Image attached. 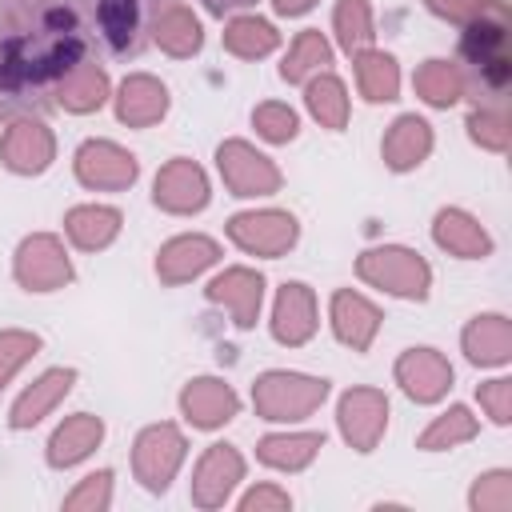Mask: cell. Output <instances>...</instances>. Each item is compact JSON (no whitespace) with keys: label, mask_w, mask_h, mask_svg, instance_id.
<instances>
[{"label":"cell","mask_w":512,"mask_h":512,"mask_svg":"<svg viewBox=\"0 0 512 512\" xmlns=\"http://www.w3.org/2000/svg\"><path fill=\"white\" fill-rule=\"evenodd\" d=\"M92 40L88 0H0V116L52 108L88 64Z\"/></svg>","instance_id":"6da1fadb"},{"label":"cell","mask_w":512,"mask_h":512,"mask_svg":"<svg viewBox=\"0 0 512 512\" xmlns=\"http://www.w3.org/2000/svg\"><path fill=\"white\" fill-rule=\"evenodd\" d=\"M320 396H324V384L300 380V376H268V380H260V388H256V404H260L268 416H296V412H308Z\"/></svg>","instance_id":"7a4b0ae2"},{"label":"cell","mask_w":512,"mask_h":512,"mask_svg":"<svg viewBox=\"0 0 512 512\" xmlns=\"http://www.w3.org/2000/svg\"><path fill=\"white\" fill-rule=\"evenodd\" d=\"M140 8H144V0H100L96 32L112 44V52L140 48Z\"/></svg>","instance_id":"3957f363"},{"label":"cell","mask_w":512,"mask_h":512,"mask_svg":"<svg viewBox=\"0 0 512 512\" xmlns=\"http://www.w3.org/2000/svg\"><path fill=\"white\" fill-rule=\"evenodd\" d=\"M180 460V436L172 428H156L140 440V452H136V472L144 476L148 488H164L172 468Z\"/></svg>","instance_id":"277c9868"},{"label":"cell","mask_w":512,"mask_h":512,"mask_svg":"<svg viewBox=\"0 0 512 512\" xmlns=\"http://www.w3.org/2000/svg\"><path fill=\"white\" fill-rule=\"evenodd\" d=\"M220 168H224L228 184H232L240 196H248V192H268V188L276 184V172H272L260 156H252L244 144L220 148Z\"/></svg>","instance_id":"5b68a950"},{"label":"cell","mask_w":512,"mask_h":512,"mask_svg":"<svg viewBox=\"0 0 512 512\" xmlns=\"http://www.w3.org/2000/svg\"><path fill=\"white\" fill-rule=\"evenodd\" d=\"M292 220L288 216H240L232 220V236L248 248H260V252H280L284 244H292Z\"/></svg>","instance_id":"8992f818"},{"label":"cell","mask_w":512,"mask_h":512,"mask_svg":"<svg viewBox=\"0 0 512 512\" xmlns=\"http://www.w3.org/2000/svg\"><path fill=\"white\" fill-rule=\"evenodd\" d=\"M20 276H24V284H32V288H52V284L68 280V264H64V256L56 252L52 240H32V244H24Z\"/></svg>","instance_id":"52a82bcc"},{"label":"cell","mask_w":512,"mask_h":512,"mask_svg":"<svg viewBox=\"0 0 512 512\" xmlns=\"http://www.w3.org/2000/svg\"><path fill=\"white\" fill-rule=\"evenodd\" d=\"M156 200L164 208H200L204 204V180L192 164H172L156 180Z\"/></svg>","instance_id":"ba28073f"},{"label":"cell","mask_w":512,"mask_h":512,"mask_svg":"<svg viewBox=\"0 0 512 512\" xmlns=\"http://www.w3.org/2000/svg\"><path fill=\"white\" fill-rule=\"evenodd\" d=\"M184 408L192 412L196 424H220V420H228L236 412V396L216 380H196L184 392Z\"/></svg>","instance_id":"9c48e42d"},{"label":"cell","mask_w":512,"mask_h":512,"mask_svg":"<svg viewBox=\"0 0 512 512\" xmlns=\"http://www.w3.org/2000/svg\"><path fill=\"white\" fill-rule=\"evenodd\" d=\"M240 476V460L236 452H228L224 444L208 452V460L200 464V480H196V500L200 504H216L224 500V492L232 488V480Z\"/></svg>","instance_id":"30bf717a"},{"label":"cell","mask_w":512,"mask_h":512,"mask_svg":"<svg viewBox=\"0 0 512 512\" xmlns=\"http://www.w3.org/2000/svg\"><path fill=\"white\" fill-rule=\"evenodd\" d=\"M80 176L88 184H128L132 180V160L108 144H88L80 152Z\"/></svg>","instance_id":"8fae6325"},{"label":"cell","mask_w":512,"mask_h":512,"mask_svg":"<svg viewBox=\"0 0 512 512\" xmlns=\"http://www.w3.org/2000/svg\"><path fill=\"white\" fill-rule=\"evenodd\" d=\"M48 152H52L48 136H44L40 128H32V124H20V128L8 136V144H4V160H8L12 168H20V172H36V168H44Z\"/></svg>","instance_id":"7c38bea8"},{"label":"cell","mask_w":512,"mask_h":512,"mask_svg":"<svg viewBox=\"0 0 512 512\" xmlns=\"http://www.w3.org/2000/svg\"><path fill=\"white\" fill-rule=\"evenodd\" d=\"M380 416H384V408H380V400H376L372 392H356V396L344 400V432H348L360 448H368V444L376 440Z\"/></svg>","instance_id":"4fadbf2b"},{"label":"cell","mask_w":512,"mask_h":512,"mask_svg":"<svg viewBox=\"0 0 512 512\" xmlns=\"http://www.w3.org/2000/svg\"><path fill=\"white\" fill-rule=\"evenodd\" d=\"M96 440H100V424H96L92 416H80V420L64 424V428L56 432V440H52V464H72V460H80Z\"/></svg>","instance_id":"5bb4252c"},{"label":"cell","mask_w":512,"mask_h":512,"mask_svg":"<svg viewBox=\"0 0 512 512\" xmlns=\"http://www.w3.org/2000/svg\"><path fill=\"white\" fill-rule=\"evenodd\" d=\"M164 112V88H156L152 80H128L124 96H120V116L132 124H144L152 116Z\"/></svg>","instance_id":"9a60e30c"},{"label":"cell","mask_w":512,"mask_h":512,"mask_svg":"<svg viewBox=\"0 0 512 512\" xmlns=\"http://www.w3.org/2000/svg\"><path fill=\"white\" fill-rule=\"evenodd\" d=\"M308 328H312V320H308V292H304L300 284H292V288H284V296H280L276 336H280V340H304Z\"/></svg>","instance_id":"2e32d148"},{"label":"cell","mask_w":512,"mask_h":512,"mask_svg":"<svg viewBox=\"0 0 512 512\" xmlns=\"http://www.w3.org/2000/svg\"><path fill=\"white\" fill-rule=\"evenodd\" d=\"M212 256H216V248H212L208 240H180V244H172V248L160 256V272H164L168 280H180V276L204 268Z\"/></svg>","instance_id":"e0dca14e"},{"label":"cell","mask_w":512,"mask_h":512,"mask_svg":"<svg viewBox=\"0 0 512 512\" xmlns=\"http://www.w3.org/2000/svg\"><path fill=\"white\" fill-rule=\"evenodd\" d=\"M212 296H216V300H232L240 324H252L256 300H260V280L248 276V272H232V276H224V280L212 284Z\"/></svg>","instance_id":"ac0fdd59"},{"label":"cell","mask_w":512,"mask_h":512,"mask_svg":"<svg viewBox=\"0 0 512 512\" xmlns=\"http://www.w3.org/2000/svg\"><path fill=\"white\" fill-rule=\"evenodd\" d=\"M68 384H72V372H52V376H44V380H40V384H36V388L16 404L12 424H20V428H24V424L40 420V412H44V408H48V404L68 388Z\"/></svg>","instance_id":"d6986e66"},{"label":"cell","mask_w":512,"mask_h":512,"mask_svg":"<svg viewBox=\"0 0 512 512\" xmlns=\"http://www.w3.org/2000/svg\"><path fill=\"white\" fill-rule=\"evenodd\" d=\"M72 236L84 244V248H96L104 244L112 232H116V212L108 208H84V212H72Z\"/></svg>","instance_id":"ffe728a7"},{"label":"cell","mask_w":512,"mask_h":512,"mask_svg":"<svg viewBox=\"0 0 512 512\" xmlns=\"http://www.w3.org/2000/svg\"><path fill=\"white\" fill-rule=\"evenodd\" d=\"M372 308L364 304V300H356V296H340L336 300V324H340V336L344 340H352V344H364L368 340V332H372Z\"/></svg>","instance_id":"44dd1931"},{"label":"cell","mask_w":512,"mask_h":512,"mask_svg":"<svg viewBox=\"0 0 512 512\" xmlns=\"http://www.w3.org/2000/svg\"><path fill=\"white\" fill-rule=\"evenodd\" d=\"M156 36H160V44H168L172 52H192V48L200 44V28H196V20L184 16V12H164V16L156 20Z\"/></svg>","instance_id":"7402d4cb"},{"label":"cell","mask_w":512,"mask_h":512,"mask_svg":"<svg viewBox=\"0 0 512 512\" xmlns=\"http://www.w3.org/2000/svg\"><path fill=\"white\" fill-rule=\"evenodd\" d=\"M100 96H104V76H100L92 64H84V68L60 88V100H64L68 108H92V104H100Z\"/></svg>","instance_id":"603a6c76"},{"label":"cell","mask_w":512,"mask_h":512,"mask_svg":"<svg viewBox=\"0 0 512 512\" xmlns=\"http://www.w3.org/2000/svg\"><path fill=\"white\" fill-rule=\"evenodd\" d=\"M316 436H292V440H264V448H260V456L268 460V464H288V468H296V464H304L312 452H316Z\"/></svg>","instance_id":"cb8c5ba5"},{"label":"cell","mask_w":512,"mask_h":512,"mask_svg":"<svg viewBox=\"0 0 512 512\" xmlns=\"http://www.w3.org/2000/svg\"><path fill=\"white\" fill-rule=\"evenodd\" d=\"M360 80H364V92H368L372 100H388L392 88H396L392 60H388V56H364V60H360Z\"/></svg>","instance_id":"d4e9b609"},{"label":"cell","mask_w":512,"mask_h":512,"mask_svg":"<svg viewBox=\"0 0 512 512\" xmlns=\"http://www.w3.org/2000/svg\"><path fill=\"white\" fill-rule=\"evenodd\" d=\"M228 44H232L236 52L252 56V52H268V48L276 44V36H272V28H268V24H260V20H240V24H232Z\"/></svg>","instance_id":"484cf974"},{"label":"cell","mask_w":512,"mask_h":512,"mask_svg":"<svg viewBox=\"0 0 512 512\" xmlns=\"http://www.w3.org/2000/svg\"><path fill=\"white\" fill-rule=\"evenodd\" d=\"M308 100H312V108H316L320 120H328L332 128L344 124V100H340V84H336V80H320V84H312Z\"/></svg>","instance_id":"4316f807"},{"label":"cell","mask_w":512,"mask_h":512,"mask_svg":"<svg viewBox=\"0 0 512 512\" xmlns=\"http://www.w3.org/2000/svg\"><path fill=\"white\" fill-rule=\"evenodd\" d=\"M328 60V48H324V40L320 36H304L300 44H296V56L284 64V76L288 80H296V76H304V68H312V64H324Z\"/></svg>","instance_id":"83f0119b"},{"label":"cell","mask_w":512,"mask_h":512,"mask_svg":"<svg viewBox=\"0 0 512 512\" xmlns=\"http://www.w3.org/2000/svg\"><path fill=\"white\" fill-rule=\"evenodd\" d=\"M340 28H344V48L360 44L368 32H364V4L360 0H344L340 4Z\"/></svg>","instance_id":"f1b7e54d"},{"label":"cell","mask_w":512,"mask_h":512,"mask_svg":"<svg viewBox=\"0 0 512 512\" xmlns=\"http://www.w3.org/2000/svg\"><path fill=\"white\" fill-rule=\"evenodd\" d=\"M32 348H36V340H28V336H0V380H4Z\"/></svg>","instance_id":"f546056e"},{"label":"cell","mask_w":512,"mask_h":512,"mask_svg":"<svg viewBox=\"0 0 512 512\" xmlns=\"http://www.w3.org/2000/svg\"><path fill=\"white\" fill-rule=\"evenodd\" d=\"M260 128H264V136H272V140H284V136H292L296 132V116L292 112H284V108H260Z\"/></svg>","instance_id":"4dcf8cb0"},{"label":"cell","mask_w":512,"mask_h":512,"mask_svg":"<svg viewBox=\"0 0 512 512\" xmlns=\"http://www.w3.org/2000/svg\"><path fill=\"white\" fill-rule=\"evenodd\" d=\"M108 500V472L100 476H88V484L68 500V508H84V504H104Z\"/></svg>","instance_id":"1f68e13d"},{"label":"cell","mask_w":512,"mask_h":512,"mask_svg":"<svg viewBox=\"0 0 512 512\" xmlns=\"http://www.w3.org/2000/svg\"><path fill=\"white\" fill-rule=\"evenodd\" d=\"M264 504H276V508H284V496H280V492H268V488H260V492H252V496L244 500V508H264Z\"/></svg>","instance_id":"d6a6232c"},{"label":"cell","mask_w":512,"mask_h":512,"mask_svg":"<svg viewBox=\"0 0 512 512\" xmlns=\"http://www.w3.org/2000/svg\"><path fill=\"white\" fill-rule=\"evenodd\" d=\"M312 0H276V8L280 12H300V8H308Z\"/></svg>","instance_id":"836d02e7"},{"label":"cell","mask_w":512,"mask_h":512,"mask_svg":"<svg viewBox=\"0 0 512 512\" xmlns=\"http://www.w3.org/2000/svg\"><path fill=\"white\" fill-rule=\"evenodd\" d=\"M208 4L220 12V8H232V4H248V0H208Z\"/></svg>","instance_id":"e575fe53"}]
</instances>
